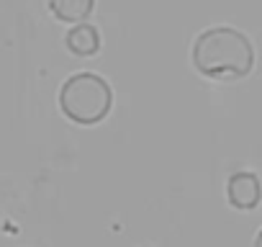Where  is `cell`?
I'll list each match as a JSON object with an SVG mask.
<instances>
[{"label": "cell", "mask_w": 262, "mask_h": 247, "mask_svg": "<svg viewBox=\"0 0 262 247\" xmlns=\"http://www.w3.org/2000/svg\"><path fill=\"white\" fill-rule=\"evenodd\" d=\"M95 0H49L52 13L64 24H85L93 13Z\"/></svg>", "instance_id": "5b68a950"}, {"label": "cell", "mask_w": 262, "mask_h": 247, "mask_svg": "<svg viewBox=\"0 0 262 247\" xmlns=\"http://www.w3.org/2000/svg\"><path fill=\"white\" fill-rule=\"evenodd\" d=\"M254 247H262V229H259V234H257V239H254Z\"/></svg>", "instance_id": "8992f818"}, {"label": "cell", "mask_w": 262, "mask_h": 247, "mask_svg": "<svg viewBox=\"0 0 262 247\" xmlns=\"http://www.w3.org/2000/svg\"><path fill=\"white\" fill-rule=\"evenodd\" d=\"M226 198L239 211H252L262 201V186L254 173H234L226 186Z\"/></svg>", "instance_id": "3957f363"}, {"label": "cell", "mask_w": 262, "mask_h": 247, "mask_svg": "<svg viewBox=\"0 0 262 247\" xmlns=\"http://www.w3.org/2000/svg\"><path fill=\"white\" fill-rule=\"evenodd\" d=\"M111 85L93 72L72 75L59 90V106L64 116L75 123H82V127H93V123L103 121L111 111Z\"/></svg>", "instance_id": "7a4b0ae2"}, {"label": "cell", "mask_w": 262, "mask_h": 247, "mask_svg": "<svg viewBox=\"0 0 262 247\" xmlns=\"http://www.w3.org/2000/svg\"><path fill=\"white\" fill-rule=\"evenodd\" d=\"M193 67L211 80H239L254 67L249 39L231 26L206 29L193 44Z\"/></svg>", "instance_id": "6da1fadb"}, {"label": "cell", "mask_w": 262, "mask_h": 247, "mask_svg": "<svg viewBox=\"0 0 262 247\" xmlns=\"http://www.w3.org/2000/svg\"><path fill=\"white\" fill-rule=\"evenodd\" d=\"M67 47L72 54L77 57H93L100 52V34L95 26L90 24H77L70 34H67Z\"/></svg>", "instance_id": "277c9868"}]
</instances>
